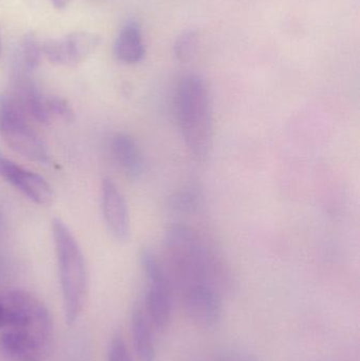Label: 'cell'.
<instances>
[{
    "label": "cell",
    "mask_w": 360,
    "mask_h": 361,
    "mask_svg": "<svg viewBox=\"0 0 360 361\" xmlns=\"http://www.w3.org/2000/svg\"><path fill=\"white\" fill-rule=\"evenodd\" d=\"M163 248V264L173 288L181 295L201 284L211 286L221 295L234 288L232 274L223 261L190 227L171 226L165 235Z\"/></svg>",
    "instance_id": "1"
},
{
    "label": "cell",
    "mask_w": 360,
    "mask_h": 361,
    "mask_svg": "<svg viewBox=\"0 0 360 361\" xmlns=\"http://www.w3.org/2000/svg\"><path fill=\"white\" fill-rule=\"evenodd\" d=\"M175 114L186 148L194 160L204 162L211 156L213 144V109L204 78L188 74L180 80Z\"/></svg>",
    "instance_id": "2"
},
{
    "label": "cell",
    "mask_w": 360,
    "mask_h": 361,
    "mask_svg": "<svg viewBox=\"0 0 360 361\" xmlns=\"http://www.w3.org/2000/svg\"><path fill=\"white\" fill-rule=\"evenodd\" d=\"M52 231L66 322L72 326L80 317L86 301L88 290L86 261L75 238L61 219H53Z\"/></svg>",
    "instance_id": "3"
},
{
    "label": "cell",
    "mask_w": 360,
    "mask_h": 361,
    "mask_svg": "<svg viewBox=\"0 0 360 361\" xmlns=\"http://www.w3.org/2000/svg\"><path fill=\"white\" fill-rule=\"evenodd\" d=\"M0 137L23 158L40 164L50 163L48 147L27 124L25 112L12 94H0Z\"/></svg>",
    "instance_id": "4"
},
{
    "label": "cell",
    "mask_w": 360,
    "mask_h": 361,
    "mask_svg": "<svg viewBox=\"0 0 360 361\" xmlns=\"http://www.w3.org/2000/svg\"><path fill=\"white\" fill-rule=\"evenodd\" d=\"M0 298L6 311V329L25 331L46 349L52 338L53 320L46 305L25 290H8Z\"/></svg>",
    "instance_id": "5"
},
{
    "label": "cell",
    "mask_w": 360,
    "mask_h": 361,
    "mask_svg": "<svg viewBox=\"0 0 360 361\" xmlns=\"http://www.w3.org/2000/svg\"><path fill=\"white\" fill-rule=\"evenodd\" d=\"M141 263L147 280L144 311L154 329L164 331L171 322L175 288L162 261L150 248L142 250Z\"/></svg>",
    "instance_id": "6"
},
{
    "label": "cell",
    "mask_w": 360,
    "mask_h": 361,
    "mask_svg": "<svg viewBox=\"0 0 360 361\" xmlns=\"http://www.w3.org/2000/svg\"><path fill=\"white\" fill-rule=\"evenodd\" d=\"M99 44V37L86 32L71 33L61 39H50L42 44V52L54 65L76 66L86 59Z\"/></svg>",
    "instance_id": "7"
},
{
    "label": "cell",
    "mask_w": 360,
    "mask_h": 361,
    "mask_svg": "<svg viewBox=\"0 0 360 361\" xmlns=\"http://www.w3.org/2000/svg\"><path fill=\"white\" fill-rule=\"evenodd\" d=\"M184 309L190 320L202 328H213L222 317V295L206 284L194 286L182 294Z\"/></svg>",
    "instance_id": "8"
},
{
    "label": "cell",
    "mask_w": 360,
    "mask_h": 361,
    "mask_svg": "<svg viewBox=\"0 0 360 361\" xmlns=\"http://www.w3.org/2000/svg\"><path fill=\"white\" fill-rule=\"evenodd\" d=\"M0 177L38 205H50L54 192L48 182L33 171L19 166L0 152Z\"/></svg>",
    "instance_id": "9"
},
{
    "label": "cell",
    "mask_w": 360,
    "mask_h": 361,
    "mask_svg": "<svg viewBox=\"0 0 360 361\" xmlns=\"http://www.w3.org/2000/svg\"><path fill=\"white\" fill-rule=\"evenodd\" d=\"M101 205L104 218L111 235L118 241H126L130 235V218L126 200L112 180L101 183Z\"/></svg>",
    "instance_id": "10"
},
{
    "label": "cell",
    "mask_w": 360,
    "mask_h": 361,
    "mask_svg": "<svg viewBox=\"0 0 360 361\" xmlns=\"http://www.w3.org/2000/svg\"><path fill=\"white\" fill-rule=\"evenodd\" d=\"M44 347L27 332L6 329L0 338V354L4 361H42Z\"/></svg>",
    "instance_id": "11"
},
{
    "label": "cell",
    "mask_w": 360,
    "mask_h": 361,
    "mask_svg": "<svg viewBox=\"0 0 360 361\" xmlns=\"http://www.w3.org/2000/svg\"><path fill=\"white\" fill-rule=\"evenodd\" d=\"M12 95L25 114H29L40 124L50 122L51 114L46 107V99H44L32 80L25 75V72L21 70L15 74Z\"/></svg>",
    "instance_id": "12"
},
{
    "label": "cell",
    "mask_w": 360,
    "mask_h": 361,
    "mask_svg": "<svg viewBox=\"0 0 360 361\" xmlns=\"http://www.w3.org/2000/svg\"><path fill=\"white\" fill-rule=\"evenodd\" d=\"M110 154L118 169L131 179H139L144 171V159L137 142L126 133H118L110 141Z\"/></svg>",
    "instance_id": "13"
},
{
    "label": "cell",
    "mask_w": 360,
    "mask_h": 361,
    "mask_svg": "<svg viewBox=\"0 0 360 361\" xmlns=\"http://www.w3.org/2000/svg\"><path fill=\"white\" fill-rule=\"evenodd\" d=\"M114 53L118 61L128 65L143 61L146 47L139 23L131 20L122 27L114 44Z\"/></svg>",
    "instance_id": "14"
},
{
    "label": "cell",
    "mask_w": 360,
    "mask_h": 361,
    "mask_svg": "<svg viewBox=\"0 0 360 361\" xmlns=\"http://www.w3.org/2000/svg\"><path fill=\"white\" fill-rule=\"evenodd\" d=\"M143 307H135L131 316V332L133 345L139 361H156L154 330Z\"/></svg>",
    "instance_id": "15"
},
{
    "label": "cell",
    "mask_w": 360,
    "mask_h": 361,
    "mask_svg": "<svg viewBox=\"0 0 360 361\" xmlns=\"http://www.w3.org/2000/svg\"><path fill=\"white\" fill-rule=\"evenodd\" d=\"M42 52V46L39 40L33 33L27 34L23 37L20 47V66L21 71H34L39 65L40 55Z\"/></svg>",
    "instance_id": "16"
},
{
    "label": "cell",
    "mask_w": 360,
    "mask_h": 361,
    "mask_svg": "<svg viewBox=\"0 0 360 361\" xmlns=\"http://www.w3.org/2000/svg\"><path fill=\"white\" fill-rule=\"evenodd\" d=\"M199 34L196 31H187L182 33L175 40L173 53L175 59L180 61L192 59L198 47Z\"/></svg>",
    "instance_id": "17"
},
{
    "label": "cell",
    "mask_w": 360,
    "mask_h": 361,
    "mask_svg": "<svg viewBox=\"0 0 360 361\" xmlns=\"http://www.w3.org/2000/svg\"><path fill=\"white\" fill-rule=\"evenodd\" d=\"M201 197L194 189H186L171 197L170 205L179 212H194L200 207Z\"/></svg>",
    "instance_id": "18"
},
{
    "label": "cell",
    "mask_w": 360,
    "mask_h": 361,
    "mask_svg": "<svg viewBox=\"0 0 360 361\" xmlns=\"http://www.w3.org/2000/svg\"><path fill=\"white\" fill-rule=\"evenodd\" d=\"M46 102V107H48L50 114L58 116L61 120L65 121L66 123H72L75 120L73 109H72L70 104L63 97L53 95V97H49Z\"/></svg>",
    "instance_id": "19"
},
{
    "label": "cell",
    "mask_w": 360,
    "mask_h": 361,
    "mask_svg": "<svg viewBox=\"0 0 360 361\" xmlns=\"http://www.w3.org/2000/svg\"><path fill=\"white\" fill-rule=\"evenodd\" d=\"M108 361H133L122 335H114L108 348Z\"/></svg>",
    "instance_id": "20"
},
{
    "label": "cell",
    "mask_w": 360,
    "mask_h": 361,
    "mask_svg": "<svg viewBox=\"0 0 360 361\" xmlns=\"http://www.w3.org/2000/svg\"><path fill=\"white\" fill-rule=\"evenodd\" d=\"M6 311L4 307V302H2L1 298H0V329L6 328Z\"/></svg>",
    "instance_id": "21"
},
{
    "label": "cell",
    "mask_w": 360,
    "mask_h": 361,
    "mask_svg": "<svg viewBox=\"0 0 360 361\" xmlns=\"http://www.w3.org/2000/svg\"><path fill=\"white\" fill-rule=\"evenodd\" d=\"M70 0H51L53 6L55 8H58V10H61V8H66L69 4Z\"/></svg>",
    "instance_id": "22"
},
{
    "label": "cell",
    "mask_w": 360,
    "mask_h": 361,
    "mask_svg": "<svg viewBox=\"0 0 360 361\" xmlns=\"http://www.w3.org/2000/svg\"><path fill=\"white\" fill-rule=\"evenodd\" d=\"M1 223H2V216H1V212H0V225H1Z\"/></svg>",
    "instance_id": "23"
},
{
    "label": "cell",
    "mask_w": 360,
    "mask_h": 361,
    "mask_svg": "<svg viewBox=\"0 0 360 361\" xmlns=\"http://www.w3.org/2000/svg\"><path fill=\"white\" fill-rule=\"evenodd\" d=\"M0 53H1V42H0Z\"/></svg>",
    "instance_id": "24"
}]
</instances>
